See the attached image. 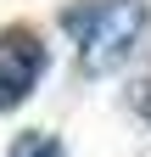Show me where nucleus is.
Returning a JSON list of instances; mask_svg holds the SVG:
<instances>
[{"instance_id": "obj_2", "label": "nucleus", "mask_w": 151, "mask_h": 157, "mask_svg": "<svg viewBox=\"0 0 151 157\" xmlns=\"http://www.w3.org/2000/svg\"><path fill=\"white\" fill-rule=\"evenodd\" d=\"M45 45H39V34H28V28H11V34H0V112H11V107H23L34 90H39V78H45Z\"/></svg>"}, {"instance_id": "obj_4", "label": "nucleus", "mask_w": 151, "mask_h": 157, "mask_svg": "<svg viewBox=\"0 0 151 157\" xmlns=\"http://www.w3.org/2000/svg\"><path fill=\"white\" fill-rule=\"evenodd\" d=\"M129 112H134L140 124H151V73L134 78V90H129Z\"/></svg>"}, {"instance_id": "obj_1", "label": "nucleus", "mask_w": 151, "mask_h": 157, "mask_svg": "<svg viewBox=\"0 0 151 157\" xmlns=\"http://www.w3.org/2000/svg\"><path fill=\"white\" fill-rule=\"evenodd\" d=\"M62 23L79 34V73L106 78L140 51V39L151 28V0H95L90 11H73Z\"/></svg>"}, {"instance_id": "obj_3", "label": "nucleus", "mask_w": 151, "mask_h": 157, "mask_svg": "<svg viewBox=\"0 0 151 157\" xmlns=\"http://www.w3.org/2000/svg\"><path fill=\"white\" fill-rule=\"evenodd\" d=\"M6 157H67V146L56 140L50 129H28L23 140H11V151Z\"/></svg>"}]
</instances>
